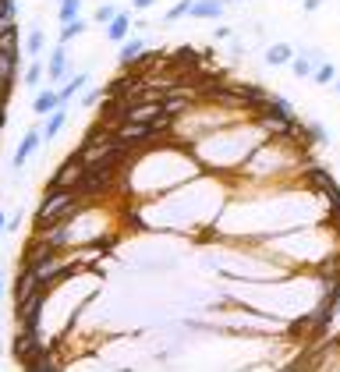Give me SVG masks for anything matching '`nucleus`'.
I'll list each match as a JSON object with an SVG mask.
<instances>
[{
    "label": "nucleus",
    "mask_w": 340,
    "mask_h": 372,
    "mask_svg": "<svg viewBox=\"0 0 340 372\" xmlns=\"http://www.w3.org/2000/svg\"><path fill=\"white\" fill-rule=\"evenodd\" d=\"M64 75H68V53H64V43L50 53V64H47V78L50 82H60Z\"/></svg>",
    "instance_id": "obj_13"
},
{
    "label": "nucleus",
    "mask_w": 340,
    "mask_h": 372,
    "mask_svg": "<svg viewBox=\"0 0 340 372\" xmlns=\"http://www.w3.org/2000/svg\"><path fill=\"white\" fill-rule=\"evenodd\" d=\"M42 75H47V71H42V64H39V60H32L29 71H25V86L29 89H39L42 86Z\"/></svg>",
    "instance_id": "obj_23"
},
{
    "label": "nucleus",
    "mask_w": 340,
    "mask_h": 372,
    "mask_svg": "<svg viewBox=\"0 0 340 372\" xmlns=\"http://www.w3.org/2000/svg\"><path fill=\"white\" fill-rule=\"evenodd\" d=\"M156 0H132V11H145V8H153Z\"/></svg>",
    "instance_id": "obj_29"
},
{
    "label": "nucleus",
    "mask_w": 340,
    "mask_h": 372,
    "mask_svg": "<svg viewBox=\"0 0 340 372\" xmlns=\"http://www.w3.org/2000/svg\"><path fill=\"white\" fill-rule=\"evenodd\" d=\"M305 138L315 142V146H326V142H330V128H326V124H319V121H308L305 124Z\"/></svg>",
    "instance_id": "obj_17"
},
{
    "label": "nucleus",
    "mask_w": 340,
    "mask_h": 372,
    "mask_svg": "<svg viewBox=\"0 0 340 372\" xmlns=\"http://www.w3.org/2000/svg\"><path fill=\"white\" fill-rule=\"evenodd\" d=\"M312 82H315V86H333V82H337V68L330 64V60H323V64L315 68Z\"/></svg>",
    "instance_id": "obj_18"
},
{
    "label": "nucleus",
    "mask_w": 340,
    "mask_h": 372,
    "mask_svg": "<svg viewBox=\"0 0 340 372\" xmlns=\"http://www.w3.org/2000/svg\"><path fill=\"white\" fill-rule=\"evenodd\" d=\"M191 4H195V0H178V4H174V8H170V11L163 14V25H170V22H178V18L191 14Z\"/></svg>",
    "instance_id": "obj_22"
},
{
    "label": "nucleus",
    "mask_w": 340,
    "mask_h": 372,
    "mask_svg": "<svg viewBox=\"0 0 340 372\" xmlns=\"http://www.w3.org/2000/svg\"><path fill=\"white\" fill-rule=\"evenodd\" d=\"M227 0H195L191 4V18H223Z\"/></svg>",
    "instance_id": "obj_12"
},
{
    "label": "nucleus",
    "mask_w": 340,
    "mask_h": 372,
    "mask_svg": "<svg viewBox=\"0 0 340 372\" xmlns=\"http://www.w3.org/2000/svg\"><path fill=\"white\" fill-rule=\"evenodd\" d=\"M156 132H153V124H145V121H121L117 124V142H124V146H138V142H149Z\"/></svg>",
    "instance_id": "obj_3"
},
{
    "label": "nucleus",
    "mask_w": 340,
    "mask_h": 372,
    "mask_svg": "<svg viewBox=\"0 0 340 372\" xmlns=\"http://www.w3.org/2000/svg\"><path fill=\"white\" fill-rule=\"evenodd\" d=\"M302 8H305V14H315L319 8H323V0H302Z\"/></svg>",
    "instance_id": "obj_28"
},
{
    "label": "nucleus",
    "mask_w": 340,
    "mask_h": 372,
    "mask_svg": "<svg viewBox=\"0 0 340 372\" xmlns=\"http://www.w3.org/2000/svg\"><path fill=\"white\" fill-rule=\"evenodd\" d=\"M106 96V89H89V92H82V107H93V103H99Z\"/></svg>",
    "instance_id": "obj_26"
},
{
    "label": "nucleus",
    "mask_w": 340,
    "mask_h": 372,
    "mask_svg": "<svg viewBox=\"0 0 340 372\" xmlns=\"http://www.w3.org/2000/svg\"><path fill=\"white\" fill-rule=\"evenodd\" d=\"M337 344H340V337H337Z\"/></svg>",
    "instance_id": "obj_35"
},
{
    "label": "nucleus",
    "mask_w": 340,
    "mask_h": 372,
    "mask_svg": "<svg viewBox=\"0 0 340 372\" xmlns=\"http://www.w3.org/2000/svg\"><path fill=\"white\" fill-rule=\"evenodd\" d=\"M64 124H68V110L57 107V110L47 117V124H42V135H47V138H57V135L64 132Z\"/></svg>",
    "instance_id": "obj_14"
},
{
    "label": "nucleus",
    "mask_w": 340,
    "mask_h": 372,
    "mask_svg": "<svg viewBox=\"0 0 340 372\" xmlns=\"http://www.w3.org/2000/svg\"><path fill=\"white\" fill-rule=\"evenodd\" d=\"M114 14H117V4H114V0H103L93 18H96V22H114Z\"/></svg>",
    "instance_id": "obj_25"
},
{
    "label": "nucleus",
    "mask_w": 340,
    "mask_h": 372,
    "mask_svg": "<svg viewBox=\"0 0 340 372\" xmlns=\"http://www.w3.org/2000/svg\"><path fill=\"white\" fill-rule=\"evenodd\" d=\"M0 60H4L8 68L18 64V29H14V25L0 32Z\"/></svg>",
    "instance_id": "obj_11"
},
{
    "label": "nucleus",
    "mask_w": 340,
    "mask_h": 372,
    "mask_svg": "<svg viewBox=\"0 0 340 372\" xmlns=\"http://www.w3.org/2000/svg\"><path fill=\"white\" fill-rule=\"evenodd\" d=\"M82 192L78 188H53V184H47V192H42V202L36 210V231H42V227L50 223H64V220H75L82 213Z\"/></svg>",
    "instance_id": "obj_1"
},
{
    "label": "nucleus",
    "mask_w": 340,
    "mask_h": 372,
    "mask_svg": "<svg viewBox=\"0 0 340 372\" xmlns=\"http://www.w3.org/2000/svg\"><path fill=\"white\" fill-rule=\"evenodd\" d=\"M132 29H135L132 11H117L114 22H106V39H110V43H124V39L132 36Z\"/></svg>",
    "instance_id": "obj_6"
},
{
    "label": "nucleus",
    "mask_w": 340,
    "mask_h": 372,
    "mask_svg": "<svg viewBox=\"0 0 340 372\" xmlns=\"http://www.w3.org/2000/svg\"><path fill=\"white\" fill-rule=\"evenodd\" d=\"M85 171H89V163H85V156L75 149V153L57 167V174L50 177V184H53V188H78L82 177H85Z\"/></svg>",
    "instance_id": "obj_2"
},
{
    "label": "nucleus",
    "mask_w": 340,
    "mask_h": 372,
    "mask_svg": "<svg viewBox=\"0 0 340 372\" xmlns=\"http://www.w3.org/2000/svg\"><path fill=\"white\" fill-rule=\"evenodd\" d=\"M308 184L319 192V195H326L330 202L340 195V188H337V181L330 177V171H323V167H308Z\"/></svg>",
    "instance_id": "obj_7"
},
{
    "label": "nucleus",
    "mask_w": 340,
    "mask_h": 372,
    "mask_svg": "<svg viewBox=\"0 0 340 372\" xmlns=\"http://www.w3.org/2000/svg\"><path fill=\"white\" fill-rule=\"evenodd\" d=\"M0 355H4V344H0Z\"/></svg>",
    "instance_id": "obj_34"
},
{
    "label": "nucleus",
    "mask_w": 340,
    "mask_h": 372,
    "mask_svg": "<svg viewBox=\"0 0 340 372\" xmlns=\"http://www.w3.org/2000/svg\"><path fill=\"white\" fill-rule=\"evenodd\" d=\"M212 39H234V29H230V25H217V32H212Z\"/></svg>",
    "instance_id": "obj_27"
},
{
    "label": "nucleus",
    "mask_w": 340,
    "mask_h": 372,
    "mask_svg": "<svg viewBox=\"0 0 340 372\" xmlns=\"http://www.w3.org/2000/svg\"><path fill=\"white\" fill-rule=\"evenodd\" d=\"M330 89H333V92L340 96V75H337V82H333V86H330Z\"/></svg>",
    "instance_id": "obj_31"
},
{
    "label": "nucleus",
    "mask_w": 340,
    "mask_h": 372,
    "mask_svg": "<svg viewBox=\"0 0 340 372\" xmlns=\"http://www.w3.org/2000/svg\"><path fill=\"white\" fill-rule=\"evenodd\" d=\"M266 110H273V114H280V117H294V103H291L287 96H269V103H266Z\"/></svg>",
    "instance_id": "obj_19"
},
{
    "label": "nucleus",
    "mask_w": 340,
    "mask_h": 372,
    "mask_svg": "<svg viewBox=\"0 0 340 372\" xmlns=\"http://www.w3.org/2000/svg\"><path fill=\"white\" fill-rule=\"evenodd\" d=\"M25 50H29L32 57H39L42 50H47V36H42V29H32V32H29V39H25Z\"/></svg>",
    "instance_id": "obj_21"
},
{
    "label": "nucleus",
    "mask_w": 340,
    "mask_h": 372,
    "mask_svg": "<svg viewBox=\"0 0 340 372\" xmlns=\"http://www.w3.org/2000/svg\"><path fill=\"white\" fill-rule=\"evenodd\" d=\"M294 57H298V53H294L291 43H269L266 53H263V60H266L269 68H284V64H291Z\"/></svg>",
    "instance_id": "obj_10"
},
{
    "label": "nucleus",
    "mask_w": 340,
    "mask_h": 372,
    "mask_svg": "<svg viewBox=\"0 0 340 372\" xmlns=\"http://www.w3.org/2000/svg\"><path fill=\"white\" fill-rule=\"evenodd\" d=\"M82 14V0H60V8H57V18L60 22H71V18Z\"/></svg>",
    "instance_id": "obj_20"
},
{
    "label": "nucleus",
    "mask_w": 340,
    "mask_h": 372,
    "mask_svg": "<svg viewBox=\"0 0 340 372\" xmlns=\"http://www.w3.org/2000/svg\"><path fill=\"white\" fill-rule=\"evenodd\" d=\"M145 53V39H132L127 36L124 43H121V53H117V64L127 71V68H135V60Z\"/></svg>",
    "instance_id": "obj_9"
},
{
    "label": "nucleus",
    "mask_w": 340,
    "mask_h": 372,
    "mask_svg": "<svg viewBox=\"0 0 340 372\" xmlns=\"http://www.w3.org/2000/svg\"><path fill=\"white\" fill-rule=\"evenodd\" d=\"M0 128H4V103H0Z\"/></svg>",
    "instance_id": "obj_32"
},
{
    "label": "nucleus",
    "mask_w": 340,
    "mask_h": 372,
    "mask_svg": "<svg viewBox=\"0 0 340 372\" xmlns=\"http://www.w3.org/2000/svg\"><path fill=\"white\" fill-rule=\"evenodd\" d=\"M57 107H64L60 89H36V99H32V110H36V117H50Z\"/></svg>",
    "instance_id": "obj_5"
},
{
    "label": "nucleus",
    "mask_w": 340,
    "mask_h": 372,
    "mask_svg": "<svg viewBox=\"0 0 340 372\" xmlns=\"http://www.w3.org/2000/svg\"><path fill=\"white\" fill-rule=\"evenodd\" d=\"M4 231H8V216L0 213V238H4Z\"/></svg>",
    "instance_id": "obj_30"
},
{
    "label": "nucleus",
    "mask_w": 340,
    "mask_h": 372,
    "mask_svg": "<svg viewBox=\"0 0 340 372\" xmlns=\"http://www.w3.org/2000/svg\"><path fill=\"white\" fill-rule=\"evenodd\" d=\"M85 86H89V75H85V71H78V75H71V78H68V86H64V89H60V99H64V103H68V99H71L75 92H85Z\"/></svg>",
    "instance_id": "obj_16"
},
{
    "label": "nucleus",
    "mask_w": 340,
    "mask_h": 372,
    "mask_svg": "<svg viewBox=\"0 0 340 372\" xmlns=\"http://www.w3.org/2000/svg\"><path fill=\"white\" fill-rule=\"evenodd\" d=\"M0 298H4V280H0Z\"/></svg>",
    "instance_id": "obj_33"
},
{
    "label": "nucleus",
    "mask_w": 340,
    "mask_h": 372,
    "mask_svg": "<svg viewBox=\"0 0 340 372\" xmlns=\"http://www.w3.org/2000/svg\"><path fill=\"white\" fill-rule=\"evenodd\" d=\"M39 280H36V273L29 270V266H21V273H18V280H14V305H21V301H29L36 291H39Z\"/></svg>",
    "instance_id": "obj_8"
},
{
    "label": "nucleus",
    "mask_w": 340,
    "mask_h": 372,
    "mask_svg": "<svg viewBox=\"0 0 340 372\" xmlns=\"http://www.w3.org/2000/svg\"><path fill=\"white\" fill-rule=\"evenodd\" d=\"M29 369H32V372H57L60 365H57V358H53V355H39Z\"/></svg>",
    "instance_id": "obj_24"
},
{
    "label": "nucleus",
    "mask_w": 340,
    "mask_h": 372,
    "mask_svg": "<svg viewBox=\"0 0 340 372\" xmlns=\"http://www.w3.org/2000/svg\"><path fill=\"white\" fill-rule=\"evenodd\" d=\"M42 138H47V135H42L39 128H29V132H25V138H21V146L14 149V160H11V167H14V171H21V167L29 163V156H32V153H39Z\"/></svg>",
    "instance_id": "obj_4"
},
{
    "label": "nucleus",
    "mask_w": 340,
    "mask_h": 372,
    "mask_svg": "<svg viewBox=\"0 0 340 372\" xmlns=\"http://www.w3.org/2000/svg\"><path fill=\"white\" fill-rule=\"evenodd\" d=\"M85 29H89V22L78 14V18H71V22H60V43H71V39H78Z\"/></svg>",
    "instance_id": "obj_15"
}]
</instances>
